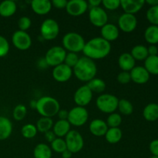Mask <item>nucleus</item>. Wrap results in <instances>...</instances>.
Segmentation results:
<instances>
[{"label":"nucleus","mask_w":158,"mask_h":158,"mask_svg":"<svg viewBox=\"0 0 158 158\" xmlns=\"http://www.w3.org/2000/svg\"><path fill=\"white\" fill-rule=\"evenodd\" d=\"M110 51V43L103 40L102 37H95L86 42L83 52L85 56L94 60L105 58L109 55Z\"/></svg>","instance_id":"1"},{"label":"nucleus","mask_w":158,"mask_h":158,"mask_svg":"<svg viewBox=\"0 0 158 158\" xmlns=\"http://www.w3.org/2000/svg\"><path fill=\"white\" fill-rule=\"evenodd\" d=\"M73 73L79 80L88 83L95 78L97 73V64L91 59L86 56L81 57L73 69Z\"/></svg>","instance_id":"2"},{"label":"nucleus","mask_w":158,"mask_h":158,"mask_svg":"<svg viewBox=\"0 0 158 158\" xmlns=\"http://www.w3.org/2000/svg\"><path fill=\"white\" fill-rule=\"evenodd\" d=\"M35 110L43 117L51 118L52 117L57 115L60 110V105L56 98L45 96L37 100Z\"/></svg>","instance_id":"3"},{"label":"nucleus","mask_w":158,"mask_h":158,"mask_svg":"<svg viewBox=\"0 0 158 158\" xmlns=\"http://www.w3.org/2000/svg\"><path fill=\"white\" fill-rule=\"evenodd\" d=\"M85 44L86 42L83 37L77 32H68L63 38V48L69 52H83Z\"/></svg>","instance_id":"4"},{"label":"nucleus","mask_w":158,"mask_h":158,"mask_svg":"<svg viewBox=\"0 0 158 158\" xmlns=\"http://www.w3.org/2000/svg\"><path fill=\"white\" fill-rule=\"evenodd\" d=\"M119 99L113 94H103L99 96L97 99L96 104L99 110L104 114H113L118 106Z\"/></svg>","instance_id":"5"},{"label":"nucleus","mask_w":158,"mask_h":158,"mask_svg":"<svg viewBox=\"0 0 158 158\" xmlns=\"http://www.w3.org/2000/svg\"><path fill=\"white\" fill-rule=\"evenodd\" d=\"M66 56V51L65 50L64 48L62 46H56L48 49L44 59L48 66L55 67V66L64 63Z\"/></svg>","instance_id":"6"},{"label":"nucleus","mask_w":158,"mask_h":158,"mask_svg":"<svg viewBox=\"0 0 158 158\" xmlns=\"http://www.w3.org/2000/svg\"><path fill=\"white\" fill-rule=\"evenodd\" d=\"M89 114L87 110L82 106H75L69 111L67 120L70 125L74 127H82L87 122Z\"/></svg>","instance_id":"7"},{"label":"nucleus","mask_w":158,"mask_h":158,"mask_svg":"<svg viewBox=\"0 0 158 158\" xmlns=\"http://www.w3.org/2000/svg\"><path fill=\"white\" fill-rule=\"evenodd\" d=\"M60 33V26L56 20L47 19L44 20L40 26V34L43 40H55Z\"/></svg>","instance_id":"8"},{"label":"nucleus","mask_w":158,"mask_h":158,"mask_svg":"<svg viewBox=\"0 0 158 158\" xmlns=\"http://www.w3.org/2000/svg\"><path fill=\"white\" fill-rule=\"evenodd\" d=\"M66 148L73 154L80 152L84 146V140L81 134L77 131H70L66 136Z\"/></svg>","instance_id":"9"},{"label":"nucleus","mask_w":158,"mask_h":158,"mask_svg":"<svg viewBox=\"0 0 158 158\" xmlns=\"http://www.w3.org/2000/svg\"><path fill=\"white\" fill-rule=\"evenodd\" d=\"M12 44L19 50H27L32 46V39L29 33L21 30L15 31L12 37Z\"/></svg>","instance_id":"10"},{"label":"nucleus","mask_w":158,"mask_h":158,"mask_svg":"<svg viewBox=\"0 0 158 158\" xmlns=\"http://www.w3.org/2000/svg\"><path fill=\"white\" fill-rule=\"evenodd\" d=\"M89 19L94 26L102 28L108 23V15L106 11L100 6L91 8L89 12Z\"/></svg>","instance_id":"11"},{"label":"nucleus","mask_w":158,"mask_h":158,"mask_svg":"<svg viewBox=\"0 0 158 158\" xmlns=\"http://www.w3.org/2000/svg\"><path fill=\"white\" fill-rule=\"evenodd\" d=\"M93 98V92L89 89L87 85L80 86L74 94V102L78 106L85 107L91 102Z\"/></svg>","instance_id":"12"},{"label":"nucleus","mask_w":158,"mask_h":158,"mask_svg":"<svg viewBox=\"0 0 158 158\" xmlns=\"http://www.w3.org/2000/svg\"><path fill=\"white\" fill-rule=\"evenodd\" d=\"M137 26V19L135 15L123 13L118 19V26L123 32H132Z\"/></svg>","instance_id":"13"},{"label":"nucleus","mask_w":158,"mask_h":158,"mask_svg":"<svg viewBox=\"0 0 158 158\" xmlns=\"http://www.w3.org/2000/svg\"><path fill=\"white\" fill-rule=\"evenodd\" d=\"M89 6L84 0H71L66 6V12L72 16H80L87 11Z\"/></svg>","instance_id":"14"},{"label":"nucleus","mask_w":158,"mask_h":158,"mask_svg":"<svg viewBox=\"0 0 158 158\" xmlns=\"http://www.w3.org/2000/svg\"><path fill=\"white\" fill-rule=\"evenodd\" d=\"M73 75V69L65 63L55 66L52 69V77L59 83L67 82Z\"/></svg>","instance_id":"15"},{"label":"nucleus","mask_w":158,"mask_h":158,"mask_svg":"<svg viewBox=\"0 0 158 158\" xmlns=\"http://www.w3.org/2000/svg\"><path fill=\"white\" fill-rule=\"evenodd\" d=\"M130 74L131 80L137 84H144L150 80V73L143 66H135Z\"/></svg>","instance_id":"16"},{"label":"nucleus","mask_w":158,"mask_h":158,"mask_svg":"<svg viewBox=\"0 0 158 158\" xmlns=\"http://www.w3.org/2000/svg\"><path fill=\"white\" fill-rule=\"evenodd\" d=\"M144 4V0H120V7L124 11V13L132 15L137 13Z\"/></svg>","instance_id":"17"},{"label":"nucleus","mask_w":158,"mask_h":158,"mask_svg":"<svg viewBox=\"0 0 158 158\" xmlns=\"http://www.w3.org/2000/svg\"><path fill=\"white\" fill-rule=\"evenodd\" d=\"M100 33L103 40L110 43L118 39L120 31H119V28L116 25L112 24V23H106L101 28Z\"/></svg>","instance_id":"18"},{"label":"nucleus","mask_w":158,"mask_h":158,"mask_svg":"<svg viewBox=\"0 0 158 158\" xmlns=\"http://www.w3.org/2000/svg\"><path fill=\"white\" fill-rule=\"evenodd\" d=\"M52 7V3L49 0H33L31 2V8L37 15H46L50 12Z\"/></svg>","instance_id":"19"},{"label":"nucleus","mask_w":158,"mask_h":158,"mask_svg":"<svg viewBox=\"0 0 158 158\" xmlns=\"http://www.w3.org/2000/svg\"><path fill=\"white\" fill-rule=\"evenodd\" d=\"M89 129L93 135L96 137H103V136H105L109 127L106 122L103 121V120L95 119L89 123Z\"/></svg>","instance_id":"20"},{"label":"nucleus","mask_w":158,"mask_h":158,"mask_svg":"<svg viewBox=\"0 0 158 158\" xmlns=\"http://www.w3.org/2000/svg\"><path fill=\"white\" fill-rule=\"evenodd\" d=\"M136 60L129 52H123L119 56L118 65L122 71L131 72L135 67Z\"/></svg>","instance_id":"21"},{"label":"nucleus","mask_w":158,"mask_h":158,"mask_svg":"<svg viewBox=\"0 0 158 158\" xmlns=\"http://www.w3.org/2000/svg\"><path fill=\"white\" fill-rule=\"evenodd\" d=\"M70 126V123L67 120H59L58 121L56 122L55 124H53V127H52L53 131H52L56 136V137L62 138L63 137H66L68 133L71 131Z\"/></svg>","instance_id":"22"},{"label":"nucleus","mask_w":158,"mask_h":158,"mask_svg":"<svg viewBox=\"0 0 158 158\" xmlns=\"http://www.w3.org/2000/svg\"><path fill=\"white\" fill-rule=\"evenodd\" d=\"M17 10L16 3L12 0H6L0 3V15L5 18L12 16Z\"/></svg>","instance_id":"23"},{"label":"nucleus","mask_w":158,"mask_h":158,"mask_svg":"<svg viewBox=\"0 0 158 158\" xmlns=\"http://www.w3.org/2000/svg\"><path fill=\"white\" fill-rule=\"evenodd\" d=\"M12 132V123L9 119L0 117V140L9 138Z\"/></svg>","instance_id":"24"},{"label":"nucleus","mask_w":158,"mask_h":158,"mask_svg":"<svg viewBox=\"0 0 158 158\" xmlns=\"http://www.w3.org/2000/svg\"><path fill=\"white\" fill-rule=\"evenodd\" d=\"M143 116L148 121L154 122L158 120V104L151 103L147 105L143 110Z\"/></svg>","instance_id":"25"},{"label":"nucleus","mask_w":158,"mask_h":158,"mask_svg":"<svg viewBox=\"0 0 158 158\" xmlns=\"http://www.w3.org/2000/svg\"><path fill=\"white\" fill-rule=\"evenodd\" d=\"M123 137L122 131L119 127L109 128L105 134V139L109 143H117L120 141Z\"/></svg>","instance_id":"26"},{"label":"nucleus","mask_w":158,"mask_h":158,"mask_svg":"<svg viewBox=\"0 0 158 158\" xmlns=\"http://www.w3.org/2000/svg\"><path fill=\"white\" fill-rule=\"evenodd\" d=\"M34 158H51L52 150L46 143H39L33 151Z\"/></svg>","instance_id":"27"},{"label":"nucleus","mask_w":158,"mask_h":158,"mask_svg":"<svg viewBox=\"0 0 158 158\" xmlns=\"http://www.w3.org/2000/svg\"><path fill=\"white\" fill-rule=\"evenodd\" d=\"M143 67L148 70L150 75H158V56H148L144 60Z\"/></svg>","instance_id":"28"},{"label":"nucleus","mask_w":158,"mask_h":158,"mask_svg":"<svg viewBox=\"0 0 158 158\" xmlns=\"http://www.w3.org/2000/svg\"><path fill=\"white\" fill-rule=\"evenodd\" d=\"M144 39L151 45H156L158 43V26H150L144 32Z\"/></svg>","instance_id":"29"},{"label":"nucleus","mask_w":158,"mask_h":158,"mask_svg":"<svg viewBox=\"0 0 158 158\" xmlns=\"http://www.w3.org/2000/svg\"><path fill=\"white\" fill-rule=\"evenodd\" d=\"M86 85L93 93L101 94L106 89V83L100 78H94Z\"/></svg>","instance_id":"30"},{"label":"nucleus","mask_w":158,"mask_h":158,"mask_svg":"<svg viewBox=\"0 0 158 158\" xmlns=\"http://www.w3.org/2000/svg\"><path fill=\"white\" fill-rule=\"evenodd\" d=\"M131 56L135 60H145L148 57V48L143 45H137L132 49Z\"/></svg>","instance_id":"31"},{"label":"nucleus","mask_w":158,"mask_h":158,"mask_svg":"<svg viewBox=\"0 0 158 158\" xmlns=\"http://www.w3.org/2000/svg\"><path fill=\"white\" fill-rule=\"evenodd\" d=\"M35 127H36L37 131L39 132L45 134L46 132L52 129V127H53V121H52V118L42 117L41 118L38 120Z\"/></svg>","instance_id":"32"},{"label":"nucleus","mask_w":158,"mask_h":158,"mask_svg":"<svg viewBox=\"0 0 158 158\" xmlns=\"http://www.w3.org/2000/svg\"><path fill=\"white\" fill-rule=\"evenodd\" d=\"M117 109L119 110L120 114L126 116L131 115V114H133V112H134V106H133V104L131 103V102L126 100V99L119 100Z\"/></svg>","instance_id":"33"},{"label":"nucleus","mask_w":158,"mask_h":158,"mask_svg":"<svg viewBox=\"0 0 158 158\" xmlns=\"http://www.w3.org/2000/svg\"><path fill=\"white\" fill-rule=\"evenodd\" d=\"M37 128L35 125L32 123H27L24 125L21 129V134L23 136V137L26 139H32L36 136Z\"/></svg>","instance_id":"34"},{"label":"nucleus","mask_w":158,"mask_h":158,"mask_svg":"<svg viewBox=\"0 0 158 158\" xmlns=\"http://www.w3.org/2000/svg\"><path fill=\"white\" fill-rule=\"evenodd\" d=\"M106 123L109 128L119 127V126L122 123V117L120 114L114 112L110 114Z\"/></svg>","instance_id":"35"},{"label":"nucleus","mask_w":158,"mask_h":158,"mask_svg":"<svg viewBox=\"0 0 158 158\" xmlns=\"http://www.w3.org/2000/svg\"><path fill=\"white\" fill-rule=\"evenodd\" d=\"M26 114H27V108L25 105L19 104L14 108L13 112H12V116L14 119L17 121L23 120L26 117Z\"/></svg>","instance_id":"36"},{"label":"nucleus","mask_w":158,"mask_h":158,"mask_svg":"<svg viewBox=\"0 0 158 158\" xmlns=\"http://www.w3.org/2000/svg\"><path fill=\"white\" fill-rule=\"evenodd\" d=\"M66 149L67 148H66V141L63 139L60 138V137H56L51 143V150L54 151L55 152L59 153V154H62Z\"/></svg>","instance_id":"37"},{"label":"nucleus","mask_w":158,"mask_h":158,"mask_svg":"<svg viewBox=\"0 0 158 158\" xmlns=\"http://www.w3.org/2000/svg\"><path fill=\"white\" fill-rule=\"evenodd\" d=\"M147 19L153 26H158V5L151 6L147 12Z\"/></svg>","instance_id":"38"},{"label":"nucleus","mask_w":158,"mask_h":158,"mask_svg":"<svg viewBox=\"0 0 158 158\" xmlns=\"http://www.w3.org/2000/svg\"><path fill=\"white\" fill-rule=\"evenodd\" d=\"M79 60H80V58H79L78 55L77 53H74V52H68V53H66V58H65L64 60V63L66 66H69V67L73 69L74 66L78 63Z\"/></svg>","instance_id":"39"},{"label":"nucleus","mask_w":158,"mask_h":158,"mask_svg":"<svg viewBox=\"0 0 158 158\" xmlns=\"http://www.w3.org/2000/svg\"><path fill=\"white\" fill-rule=\"evenodd\" d=\"M31 25H32V21L27 16H22L18 20V26L19 29V30L26 32L31 27Z\"/></svg>","instance_id":"40"},{"label":"nucleus","mask_w":158,"mask_h":158,"mask_svg":"<svg viewBox=\"0 0 158 158\" xmlns=\"http://www.w3.org/2000/svg\"><path fill=\"white\" fill-rule=\"evenodd\" d=\"M9 43L2 35H0V58L4 57L9 53Z\"/></svg>","instance_id":"41"},{"label":"nucleus","mask_w":158,"mask_h":158,"mask_svg":"<svg viewBox=\"0 0 158 158\" xmlns=\"http://www.w3.org/2000/svg\"><path fill=\"white\" fill-rule=\"evenodd\" d=\"M102 5L108 10H116L120 7V0H103Z\"/></svg>","instance_id":"42"},{"label":"nucleus","mask_w":158,"mask_h":158,"mask_svg":"<svg viewBox=\"0 0 158 158\" xmlns=\"http://www.w3.org/2000/svg\"><path fill=\"white\" fill-rule=\"evenodd\" d=\"M117 81L121 84H127L129 83L131 81V77L130 72H125V71H122L120 73L117 75Z\"/></svg>","instance_id":"43"},{"label":"nucleus","mask_w":158,"mask_h":158,"mask_svg":"<svg viewBox=\"0 0 158 158\" xmlns=\"http://www.w3.org/2000/svg\"><path fill=\"white\" fill-rule=\"evenodd\" d=\"M51 3H52V6L56 9H66L68 1H66V0H53V1L51 2Z\"/></svg>","instance_id":"44"},{"label":"nucleus","mask_w":158,"mask_h":158,"mask_svg":"<svg viewBox=\"0 0 158 158\" xmlns=\"http://www.w3.org/2000/svg\"><path fill=\"white\" fill-rule=\"evenodd\" d=\"M149 149L153 156H157L158 157V139L152 140L151 142L149 145Z\"/></svg>","instance_id":"45"},{"label":"nucleus","mask_w":158,"mask_h":158,"mask_svg":"<svg viewBox=\"0 0 158 158\" xmlns=\"http://www.w3.org/2000/svg\"><path fill=\"white\" fill-rule=\"evenodd\" d=\"M56 138V136L55 135L53 131H49L45 133V139H46V141L49 142V143H52Z\"/></svg>","instance_id":"46"},{"label":"nucleus","mask_w":158,"mask_h":158,"mask_svg":"<svg viewBox=\"0 0 158 158\" xmlns=\"http://www.w3.org/2000/svg\"><path fill=\"white\" fill-rule=\"evenodd\" d=\"M68 114H69V111H67L66 110L64 109H60V111L58 112L57 115H58L60 120H66L68 118Z\"/></svg>","instance_id":"47"},{"label":"nucleus","mask_w":158,"mask_h":158,"mask_svg":"<svg viewBox=\"0 0 158 158\" xmlns=\"http://www.w3.org/2000/svg\"><path fill=\"white\" fill-rule=\"evenodd\" d=\"M148 51L149 56H157L158 48L156 46V45H151L148 48Z\"/></svg>","instance_id":"48"},{"label":"nucleus","mask_w":158,"mask_h":158,"mask_svg":"<svg viewBox=\"0 0 158 158\" xmlns=\"http://www.w3.org/2000/svg\"><path fill=\"white\" fill-rule=\"evenodd\" d=\"M88 6H90L91 8H95V7H99L100 5L102 4L101 0H89V2H87Z\"/></svg>","instance_id":"49"},{"label":"nucleus","mask_w":158,"mask_h":158,"mask_svg":"<svg viewBox=\"0 0 158 158\" xmlns=\"http://www.w3.org/2000/svg\"><path fill=\"white\" fill-rule=\"evenodd\" d=\"M47 66H49L47 65V63H46V60H45V59H40V60L38 61V67L40 68V69H46Z\"/></svg>","instance_id":"50"},{"label":"nucleus","mask_w":158,"mask_h":158,"mask_svg":"<svg viewBox=\"0 0 158 158\" xmlns=\"http://www.w3.org/2000/svg\"><path fill=\"white\" fill-rule=\"evenodd\" d=\"M61 154H62V157L63 158H71L73 155L72 153H71L70 151L67 149H66L65 151H63Z\"/></svg>","instance_id":"51"},{"label":"nucleus","mask_w":158,"mask_h":158,"mask_svg":"<svg viewBox=\"0 0 158 158\" xmlns=\"http://www.w3.org/2000/svg\"><path fill=\"white\" fill-rule=\"evenodd\" d=\"M145 3H148L151 6H154L158 5V0H147L145 1Z\"/></svg>","instance_id":"52"},{"label":"nucleus","mask_w":158,"mask_h":158,"mask_svg":"<svg viewBox=\"0 0 158 158\" xmlns=\"http://www.w3.org/2000/svg\"><path fill=\"white\" fill-rule=\"evenodd\" d=\"M36 103H37V100H32L30 101V106L32 109H35L36 108Z\"/></svg>","instance_id":"53"},{"label":"nucleus","mask_w":158,"mask_h":158,"mask_svg":"<svg viewBox=\"0 0 158 158\" xmlns=\"http://www.w3.org/2000/svg\"><path fill=\"white\" fill-rule=\"evenodd\" d=\"M151 158H158L157 156H152Z\"/></svg>","instance_id":"54"},{"label":"nucleus","mask_w":158,"mask_h":158,"mask_svg":"<svg viewBox=\"0 0 158 158\" xmlns=\"http://www.w3.org/2000/svg\"><path fill=\"white\" fill-rule=\"evenodd\" d=\"M157 104H158V103H157Z\"/></svg>","instance_id":"55"}]
</instances>
